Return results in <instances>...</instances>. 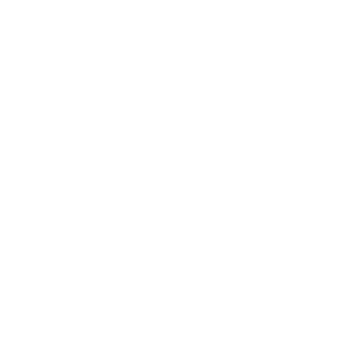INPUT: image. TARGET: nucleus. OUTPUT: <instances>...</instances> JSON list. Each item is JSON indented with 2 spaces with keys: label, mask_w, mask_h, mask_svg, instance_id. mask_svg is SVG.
I'll list each match as a JSON object with an SVG mask.
<instances>
[]
</instances>
